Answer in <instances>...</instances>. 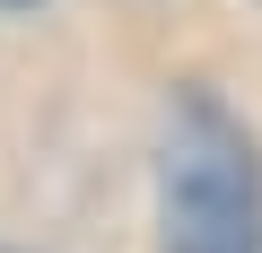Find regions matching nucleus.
I'll use <instances>...</instances> for the list:
<instances>
[{"label": "nucleus", "instance_id": "f257e3e1", "mask_svg": "<svg viewBox=\"0 0 262 253\" xmlns=\"http://www.w3.org/2000/svg\"><path fill=\"white\" fill-rule=\"evenodd\" d=\"M158 253H262V157L245 122L184 87L158 149Z\"/></svg>", "mask_w": 262, "mask_h": 253}, {"label": "nucleus", "instance_id": "f03ea898", "mask_svg": "<svg viewBox=\"0 0 262 253\" xmlns=\"http://www.w3.org/2000/svg\"><path fill=\"white\" fill-rule=\"evenodd\" d=\"M0 9H18V0H0Z\"/></svg>", "mask_w": 262, "mask_h": 253}]
</instances>
